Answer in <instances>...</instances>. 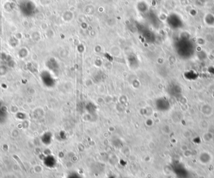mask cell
<instances>
[{
    "label": "cell",
    "mask_w": 214,
    "mask_h": 178,
    "mask_svg": "<svg viewBox=\"0 0 214 178\" xmlns=\"http://www.w3.org/2000/svg\"><path fill=\"white\" fill-rule=\"evenodd\" d=\"M199 161L203 164H208L212 159V156L210 153L207 152H202L199 155Z\"/></svg>",
    "instance_id": "1"
},
{
    "label": "cell",
    "mask_w": 214,
    "mask_h": 178,
    "mask_svg": "<svg viewBox=\"0 0 214 178\" xmlns=\"http://www.w3.org/2000/svg\"><path fill=\"white\" fill-rule=\"evenodd\" d=\"M212 56L214 57V50L212 52Z\"/></svg>",
    "instance_id": "4"
},
{
    "label": "cell",
    "mask_w": 214,
    "mask_h": 178,
    "mask_svg": "<svg viewBox=\"0 0 214 178\" xmlns=\"http://www.w3.org/2000/svg\"><path fill=\"white\" fill-rule=\"evenodd\" d=\"M66 178H83V177L77 173H73L70 174Z\"/></svg>",
    "instance_id": "3"
},
{
    "label": "cell",
    "mask_w": 214,
    "mask_h": 178,
    "mask_svg": "<svg viewBox=\"0 0 214 178\" xmlns=\"http://www.w3.org/2000/svg\"><path fill=\"white\" fill-rule=\"evenodd\" d=\"M123 178H129V177H123Z\"/></svg>",
    "instance_id": "5"
},
{
    "label": "cell",
    "mask_w": 214,
    "mask_h": 178,
    "mask_svg": "<svg viewBox=\"0 0 214 178\" xmlns=\"http://www.w3.org/2000/svg\"><path fill=\"white\" fill-rule=\"evenodd\" d=\"M201 111L203 115L209 116L212 115L213 113V108L209 104H203L201 107Z\"/></svg>",
    "instance_id": "2"
}]
</instances>
